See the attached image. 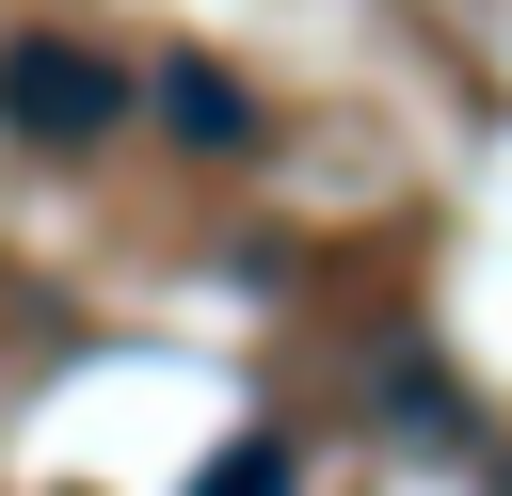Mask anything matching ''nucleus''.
Returning a JSON list of instances; mask_svg holds the SVG:
<instances>
[{
	"label": "nucleus",
	"instance_id": "f257e3e1",
	"mask_svg": "<svg viewBox=\"0 0 512 496\" xmlns=\"http://www.w3.org/2000/svg\"><path fill=\"white\" fill-rule=\"evenodd\" d=\"M0 128H16L32 160H96V144L128 128V64H112L96 32L32 16V32H0Z\"/></svg>",
	"mask_w": 512,
	"mask_h": 496
},
{
	"label": "nucleus",
	"instance_id": "f03ea898",
	"mask_svg": "<svg viewBox=\"0 0 512 496\" xmlns=\"http://www.w3.org/2000/svg\"><path fill=\"white\" fill-rule=\"evenodd\" d=\"M160 128H176V144H224V160H240V144H256V96H240L224 64H192V48H176V64H160Z\"/></svg>",
	"mask_w": 512,
	"mask_h": 496
},
{
	"label": "nucleus",
	"instance_id": "7ed1b4c3",
	"mask_svg": "<svg viewBox=\"0 0 512 496\" xmlns=\"http://www.w3.org/2000/svg\"><path fill=\"white\" fill-rule=\"evenodd\" d=\"M192 496H288V448H272V432H240V448H224Z\"/></svg>",
	"mask_w": 512,
	"mask_h": 496
}]
</instances>
